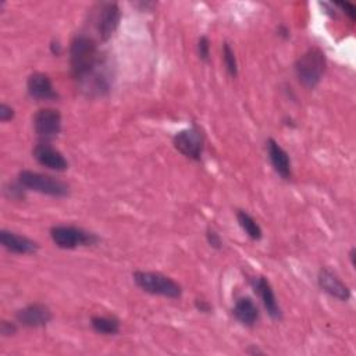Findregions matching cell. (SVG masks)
<instances>
[{"mask_svg": "<svg viewBox=\"0 0 356 356\" xmlns=\"http://www.w3.org/2000/svg\"><path fill=\"white\" fill-rule=\"evenodd\" d=\"M18 182L29 191L39 192L42 195L53 196V197H64L70 193V186L47 174L31 171V170H22L18 174Z\"/></svg>", "mask_w": 356, "mask_h": 356, "instance_id": "277c9868", "label": "cell"}, {"mask_svg": "<svg viewBox=\"0 0 356 356\" xmlns=\"http://www.w3.org/2000/svg\"><path fill=\"white\" fill-rule=\"evenodd\" d=\"M90 325L102 335H115L120 331V320L113 316H93L90 318Z\"/></svg>", "mask_w": 356, "mask_h": 356, "instance_id": "e0dca14e", "label": "cell"}, {"mask_svg": "<svg viewBox=\"0 0 356 356\" xmlns=\"http://www.w3.org/2000/svg\"><path fill=\"white\" fill-rule=\"evenodd\" d=\"M33 129L40 142H50L61 131V114L56 108H40L33 115Z\"/></svg>", "mask_w": 356, "mask_h": 356, "instance_id": "52a82bcc", "label": "cell"}, {"mask_svg": "<svg viewBox=\"0 0 356 356\" xmlns=\"http://www.w3.org/2000/svg\"><path fill=\"white\" fill-rule=\"evenodd\" d=\"M335 4L338 7H341L352 21H355V18H356V7L352 3H349V1H338Z\"/></svg>", "mask_w": 356, "mask_h": 356, "instance_id": "d4e9b609", "label": "cell"}, {"mask_svg": "<svg viewBox=\"0 0 356 356\" xmlns=\"http://www.w3.org/2000/svg\"><path fill=\"white\" fill-rule=\"evenodd\" d=\"M0 332L3 337H11L17 332V324L8 320H3L0 323Z\"/></svg>", "mask_w": 356, "mask_h": 356, "instance_id": "603a6c76", "label": "cell"}, {"mask_svg": "<svg viewBox=\"0 0 356 356\" xmlns=\"http://www.w3.org/2000/svg\"><path fill=\"white\" fill-rule=\"evenodd\" d=\"M51 51L56 54V56H58L60 54V44L56 42V43H51Z\"/></svg>", "mask_w": 356, "mask_h": 356, "instance_id": "83f0119b", "label": "cell"}, {"mask_svg": "<svg viewBox=\"0 0 356 356\" xmlns=\"http://www.w3.org/2000/svg\"><path fill=\"white\" fill-rule=\"evenodd\" d=\"M349 257H350L352 266H355V248H352V249H350V252H349Z\"/></svg>", "mask_w": 356, "mask_h": 356, "instance_id": "f1b7e54d", "label": "cell"}, {"mask_svg": "<svg viewBox=\"0 0 356 356\" xmlns=\"http://www.w3.org/2000/svg\"><path fill=\"white\" fill-rule=\"evenodd\" d=\"M172 145L185 157L197 161L203 153L204 136L202 129L196 124H192L191 127L181 129L174 135Z\"/></svg>", "mask_w": 356, "mask_h": 356, "instance_id": "8992f818", "label": "cell"}, {"mask_svg": "<svg viewBox=\"0 0 356 356\" xmlns=\"http://www.w3.org/2000/svg\"><path fill=\"white\" fill-rule=\"evenodd\" d=\"M278 35H280V36H284V38H288V36H289V31H288L284 25H281V26L278 28Z\"/></svg>", "mask_w": 356, "mask_h": 356, "instance_id": "4316f807", "label": "cell"}, {"mask_svg": "<svg viewBox=\"0 0 356 356\" xmlns=\"http://www.w3.org/2000/svg\"><path fill=\"white\" fill-rule=\"evenodd\" d=\"M252 284H253V289L259 295V298H260V300H261L267 314L271 318H274V320H280L281 314H282L281 313V307H280V305L277 302L275 293H274L273 286L268 282V280L260 275V277L254 278Z\"/></svg>", "mask_w": 356, "mask_h": 356, "instance_id": "5bb4252c", "label": "cell"}, {"mask_svg": "<svg viewBox=\"0 0 356 356\" xmlns=\"http://www.w3.org/2000/svg\"><path fill=\"white\" fill-rule=\"evenodd\" d=\"M53 318L51 310L44 303H31L15 313L18 324L26 328H38L49 324Z\"/></svg>", "mask_w": 356, "mask_h": 356, "instance_id": "ba28073f", "label": "cell"}, {"mask_svg": "<svg viewBox=\"0 0 356 356\" xmlns=\"http://www.w3.org/2000/svg\"><path fill=\"white\" fill-rule=\"evenodd\" d=\"M222 61H224L227 72L232 78H235L238 75V63H236V57H235L232 47L227 42L222 44Z\"/></svg>", "mask_w": 356, "mask_h": 356, "instance_id": "d6986e66", "label": "cell"}, {"mask_svg": "<svg viewBox=\"0 0 356 356\" xmlns=\"http://www.w3.org/2000/svg\"><path fill=\"white\" fill-rule=\"evenodd\" d=\"M26 90L32 99L39 102H50L58 99V93L56 92L50 78L43 72H33L28 76Z\"/></svg>", "mask_w": 356, "mask_h": 356, "instance_id": "8fae6325", "label": "cell"}, {"mask_svg": "<svg viewBox=\"0 0 356 356\" xmlns=\"http://www.w3.org/2000/svg\"><path fill=\"white\" fill-rule=\"evenodd\" d=\"M0 243L6 250L15 254H33L39 249L38 242L8 229L0 231Z\"/></svg>", "mask_w": 356, "mask_h": 356, "instance_id": "4fadbf2b", "label": "cell"}, {"mask_svg": "<svg viewBox=\"0 0 356 356\" xmlns=\"http://www.w3.org/2000/svg\"><path fill=\"white\" fill-rule=\"evenodd\" d=\"M50 238L60 249H75L78 246H92L99 238L81 227L75 225H54L50 229Z\"/></svg>", "mask_w": 356, "mask_h": 356, "instance_id": "5b68a950", "label": "cell"}, {"mask_svg": "<svg viewBox=\"0 0 356 356\" xmlns=\"http://www.w3.org/2000/svg\"><path fill=\"white\" fill-rule=\"evenodd\" d=\"M14 118V108L6 103L0 104V120L1 122H7Z\"/></svg>", "mask_w": 356, "mask_h": 356, "instance_id": "cb8c5ba5", "label": "cell"}, {"mask_svg": "<svg viewBox=\"0 0 356 356\" xmlns=\"http://www.w3.org/2000/svg\"><path fill=\"white\" fill-rule=\"evenodd\" d=\"M24 189H25V188L18 182V185L11 184V185L6 186L4 192H6V195H7L10 199H21V197H24Z\"/></svg>", "mask_w": 356, "mask_h": 356, "instance_id": "7402d4cb", "label": "cell"}, {"mask_svg": "<svg viewBox=\"0 0 356 356\" xmlns=\"http://www.w3.org/2000/svg\"><path fill=\"white\" fill-rule=\"evenodd\" d=\"M103 60L96 42L86 35H76L70 44V67L71 75L78 83L85 81L90 74H93Z\"/></svg>", "mask_w": 356, "mask_h": 356, "instance_id": "6da1fadb", "label": "cell"}, {"mask_svg": "<svg viewBox=\"0 0 356 356\" xmlns=\"http://www.w3.org/2000/svg\"><path fill=\"white\" fill-rule=\"evenodd\" d=\"M325 54L318 47H310L295 63V74L298 81L307 89L316 88L325 71Z\"/></svg>", "mask_w": 356, "mask_h": 356, "instance_id": "7a4b0ae2", "label": "cell"}, {"mask_svg": "<svg viewBox=\"0 0 356 356\" xmlns=\"http://www.w3.org/2000/svg\"><path fill=\"white\" fill-rule=\"evenodd\" d=\"M206 241L213 249H221L222 248V239H221L220 234L211 227H207V229H206Z\"/></svg>", "mask_w": 356, "mask_h": 356, "instance_id": "44dd1931", "label": "cell"}, {"mask_svg": "<svg viewBox=\"0 0 356 356\" xmlns=\"http://www.w3.org/2000/svg\"><path fill=\"white\" fill-rule=\"evenodd\" d=\"M266 145H267V154L274 171L282 179H289L292 177V165H291L289 154L273 138L267 139Z\"/></svg>", "mask_w": 356, "mask_h": 356, "instance_id": "9a60e30c", "label": "cell"}, {"mask_svg": "<svg viewBox=\"0 0 356 356\" xmlns=\"http://www.w3.org/2000/svg\"><path fill=\"white\" fill-rule=\"evenodd\" d=\"M232 314L242 325L246 327L254 325L260 316L256 303L250 298L238 299L232 307Z\"/></svg>", "mask_w": 356, "mask_h": 356, "instance_id": "2e32d148", "label": "cell"}, {"mask_svg": "<svg viewBox=\"0 0 356 356\" xmlns=\"http://www.w3.org/2000/svg\"><path fill=\"white\" fill-rule=\"evenodd\" d=\"M317 282L321 291L328 293L330 296L341 300V302H348L350 299V289L349 286L342 282V280L332 273L328 268H321L317 275Z\"/></svg>", "mask_w": 356, "mask_h": 356, "instance_id": "7c38bea8", "label": "cell"}, {"mask_svg": "<svg viewBox=\"0 0 356 356\" xmlns=\"http://www.w3.org/2000/svg\"><path fill=\"white\" fill-rule=\"evenodd\" d=\"M195 307L202 313H210L213 309L211 305L204 299H195Z\"/></svg>", "mask_w": 356, "mask_h": 356, "instance_id": "484cf974", "label": "cell"}, {"mask_svg": "<svg viewBox=\"0 0 356 356\" xmlns=\"http://www.w3.org/2000/svg\"><path fill=\"white\" fill-rule=\"evenodd\" d=\"M135 284L145 292L170 299H178L182 295V286L168 275L154 271H135L132 274Z\"/></svg>", "mask_w": 356, "mask_h": 356, "instance_id": "3957f363", "label": "cell"}, {"mask_svg": "<svg viewBox=\"0 0 356 356\" xmlns=\"http://www.w3.org/2000/svg\"><path fill=\"white\" fill-rule=\"evenodd\" d=\"M197 54L202 61H209L210 58V40L204 35L197 40Z\"/></svg>", "mask_w": 356, "mask_h": 356, "instance_id": "ffe728a7", "label": "cell"}, {"mask_svg": "<svg viewBox=\"0 0 356 356\" xmlns=\"http://www.w3.org/2000/svg\"><path fill=\"white\" fill-rule=\"evenodd\" d=\"M35 160L53 171H65L68 168V161L63 156L61 152H58L56 147H53L49 142H39L32 152Z\"/></svg>", "mask_w": 356, "mask_h": 356, "instance_id": "30bf717a", "label": "cell"}, {"mask_svg": "<svg viewBox=\"0 0 356 356\" xmlns=\"http://www.w3.org/2000/svg\"><path fill=\"white\" fill-rule=\"evenodd\" d=\"M236 220L239 227L243 229V232L253 241H260L263 236V231L260 225L256 222V220L245 210L236 211Z\"/></svg>", "mask_w": 356, "mask_h": 356, "instance_id": "ac0fdd59", "label": "cell"}, {"mask_svg": "<svg viewBox=\"0 0 356 356\" xmlns=\"http://www.w3.org/2000/svg\"><path fill=\"white\" fill-rule=\"evenodd\" d=\"M121 19V11L117 3H103L97 15V33L103 42L108 40L117 31Z\"/></svg>", "mask_w": 356, "mask_h": 356, "instance_id": "9c48e42d", "label": "cell"}]
</instances>
